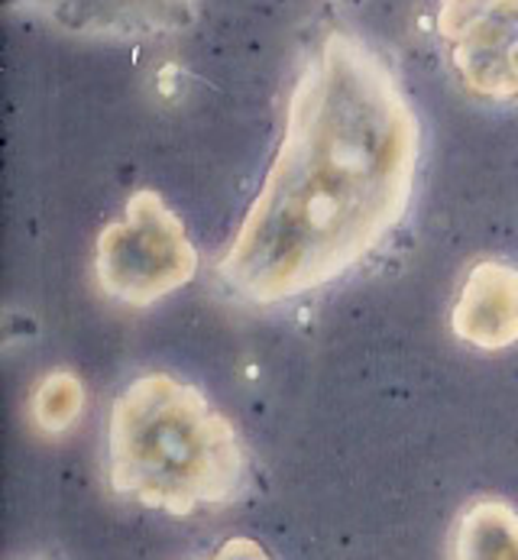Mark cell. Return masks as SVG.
Here are the masks:
<instances>
[{"instance_id": "6da1fadb", "label": "cell", "mask_w": 518, "mask_h": 560, "mask_svg": "<svg viewBox=\"0 0 518 560\" xmlns=\"http://www.w3.org/2000/svg\"><path fill=\"white\" fill-rule=\"evenodd\" d=\"M422 127L392 72L356 39L331 36L292 91L285 133L217 272L279 305L338 282L405 218Z\"/></svg>"}, {"instance_id": "7a4b0ae2", "label": "cell", "mask_w": 518, "mask_h": 560, "mask_svg": "<svg viewBox=\"0 0 518 560\" xmlns=\"http://www.w3.org/2000/svg\"><path fill=\"white\" fill-rule=\"evenodd\" d=\"M107 480L143 509L188 518L244 492L247 451L231 418L201 389L169 373H146L110 405Z\"/></svg>"}, {"instance_id": "3957f363", "label": "cell", "mask_w": 518, "mask_h": 560, "mask_svg": "<svg viewBox=\"0 0 518 560\" xmlns=\"http://www.w3.org/2000/svg\"><path fill=\"white\" fill-rule=\"evenodd\" d=\"M198 272V249L160 191H137L101 231L94 276L101 292L127 308H150L185 289Z\"/></svg>"}, {"instance_id": "277c9868", "label": "cell", "mask_w": 518, "mask_h": 560, "mask_svg": "<svg viewBox=\"0 0 518 560\" xmlns=\"http://www.w3.org/2000/svg\"><path fill=\"white\" fill-rule=\"evenodd\" d=\"M437 30L473 94L518 101V0H444Z\"/></svg>"}, {"instance_id": "5b68a950", "label": "cell", "mask_w": 518, "mask_h": 560, "mask_svg": "<svg viewBox=\"0 0 518 560\" xmlns=\"http://www.w3.org/2000/svg\"><path fill=\"white\" fill-rule=\"evenodd\" d=\"M454 334L483 350L499 353L518 340V269L499 259L476 262L463 279L454 305Z\"/></svg>"}, {"instance_id": "8992f818", "label": "cell", "mask_w": 518, "mask_h": 560, "mask_svg": "<svg viewBox=\"0 0 518 560\" xmlns=\"http://www.w3.org/2000/svg\"><path fill=\"white\" fill-rule=\"evenodd\" d=\"M450 560H518V512L503 499L470 502L454 532Z\"/></svg>"}, {"instance_id": "52a82bcc", "label": "cell", "mask_w": 518, "mask_h": 560, "mask_svg": "<svg viewBox=\"0 0 518 560\" xmlns=\"http://www.w3.org/2000/svg\"><path fill=\"white\" fill-rule=\"evenodd\" d=\"M82 408H85V389H82L79 376L69 370L49 373L36 386L33 401H30L33 421L46 434H66L82 418Z\"/></svg>"}, {"instance_id": "ba28073f", "label": "cell", "mask_w": 518, "mask_h": 560, "mask_svg": "<svg viewBox=\"0 0 518 560\" xmlns=\"http://www.w3.org/2000/svg\"><path fill=\"white\" fill-rule=\"evenodd\" d=\"M201 560H272L266 555V548L254 541V538H231L224 541L217 551H211L208 558Z\"/></svg>"}]
</instances>
